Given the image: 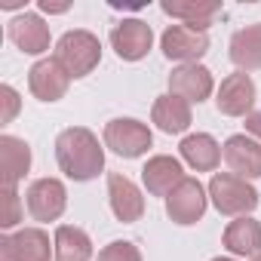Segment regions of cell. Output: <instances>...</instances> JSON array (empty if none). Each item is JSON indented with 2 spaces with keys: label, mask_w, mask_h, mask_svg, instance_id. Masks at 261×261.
<instances>
[{
  "label": "cell",
  "mask_w": 261,
  "mask_h": 261,
  "mask_svg": "<svg viewBox=\"0 0 261 261\" xmlns=\"http://www.w3.org/2000/svg\"><path fill=\"white\" fill-rule=\"evenodd\" d=\"M206 191H209V203L221 215H230V218L249 215L261 203V194L255 191V185L246 181V178H240V175H233V172H215L209 178Z\"/></svg>",
  "instance_id": "obj_3"
},
{
  "label": "cell",
  "mask_w": 261,
  "mask_h": 261,
  "mask_svg": "<svg viewBox=\"0 0 261 261\" xmlns=\"http://www.w3.org/2000/svg\"><path fill=\"white\" fill-rule=\"evenodd\" d=\"M221 246L230 252V258H255V255H261V221L252 218V215L233 218L221 233Z\"/></svg>",
  "instance_id": "obj_16"
},
{
  "label": "cell",
  "mask_w": 261,
  "mask_h": 261,
  "mask_svg": "<svg viewBox=\"0 0 261 261\" xmlns=\"http://www.w3.org/2000/svg\"><path fill=\"white\" fill-rule=\"evenodd\" d=\"M151 123L166 136H181L191 129L194 123V114H191V101L166 92V95H157L154 108H151Z\"/></svg>",
  "instance_id": "obj_18"
},
{
  "label": "cell",
  "mask_w": 261,
  "mask_h": 261,
  "mask_svg": "<svg viewBox=\"0 0 261 261\" xmlns=\"http://www.w3.org/2000/svg\"><path fill=\"white\" fill-rule=\"evenodd\" d=\"M10 40L25 53V56H43L53 43L49 37V25L37 16V13H19L10 22Z\"/></svg>",
  "instance_id": "obj_15"
},
{
  "label": "cell",
  "mask_w": 261,
  "mask_h": 261,
  "mask_svg": "<svg viewBox=\"0 0 261 261\" xmlns=\"http://www.w3.org/2000/svg\"><path fill=\"white\" fill-rule=\"evenodd\" d=\"M221 157L233 175H240L246 181L261 178V142H255L252 136H246V133L230 136L221 145Z\"/></svg>",
  "instance_id": "obj_12"
},
{
  "label": "cell",
  "mask_w": 261,
  "mask_h": 261,
  "mask_svg": "<svg viewBox=\"0 0 261 261\" xmlns=\"http://www.w3.org/2000/svg\"><path fill=\"white\" fill-rule=\"evenodd\" d=\"M68 86H71V77L65 74V68L56 62V59H40L31 65L28 71V89L37 101H59L68 95Z\"/></svg>",
  "instance_id": "obj_13"
},
{
  "label": "cell",
  "mask_w": 261,
  "mask_h": 261,
  "mask_svg": "<svg viewBox=\"0 0 261 261\" xmlns=\"http://www.w3.org/2000/svg\"><path fill=\"white\" fill-rule=\"evenodd\" d=\"M53 59L65 68V74L71 80H80V77H86V74H92L98 68V62H101V40L92 31H83V28L65 31L56 40Z\"/></svg>",
  "instance_id": "obj_2"
},
{
  "label": "cell",
  "mask_w": 261,
  "mask_h": 261,
  "mask_svg": "<svg viewBox=\"0 0 261 261\" xmlns=\"http://www.w3.org/2000/svg\"><path fill=\"white\" fill-rule=\"evenodd\" d=\"M53 246H56V255H53L56 261H89L95 255L89 233L83 227H74V224H59Z\"/></svg>",
  "instance_id": "obj_22"
},
{
  "label": "cell",
  "mask_w": 261,
  "mask_h": 261,
  "mask_svg": "<svg viewBox=\"0 0 261 261\" xmlns=\"http://www.w3.org/2000/svg\"><path fill=\"white\" fill-rule=\"evenodd\" d=\"M0 7H4V10H19L22 4H19V0H4V4H0Z\"/></svg>",
  "instance_id": "obj_30"
},
{
  "label": "cell",
  "mask_w": 261,
  "mask_h": 261,
  "mask_svg": "<svg viewBox=\"0 0 261 261\" xmlns=\"http://www.w3.org/2000/svg\"><path fill=\"white\" fill-rule=\"evenodd\" d=\"M206 209H209V191L200 185V178H191V175H185V181L166 197V215L181 227L197 224L206 215Z\"/></svg>",
  "instance_id": "obj_6"
},
{
  "label": "cell",
  "mask_w": 261,
  "mask_h": 261,
  "mask_svg": "<svg viewBox=\"0 0 261 261\" xmlns=\"http://www.w3.org/2000/svg\"><path fill=\"white\" fill-rule=\"evenodd\" d=\"M101 142L108 151H114L123 160H139L151 151L154 133H151L148 123H142L136 117H114L111 123H105Z\"/></svg>",
  "instance_id": "obj_4"
},
{
  "label": "cell",
  "mask_w": 261,
  "mask_h": 261,
  "mask_svg": "<svg viewBox=\"0 0 261 261\" xmlns=\"http://www.w3.org/2000/svg\"><path fill=\"white\" fill-rule=\"evenodd\" d=\"M185 181V166L178 157H169V154H157L151 157L145 166H142V185L151 197H169L178 185Z\"/></svg>",
  "instance_id": "obj_14"
},
{
  "label": "cell",
  "mask_w": 261,
  "mask_h": 261,
  "mask_svg": "<svg viewBox=\"0 0 261 261\" xmlns=\"http://www.w3.org/2000/svg\"><path fill=\"white\" fill-rule=\"evenodd\" d=\"M19 108H22V98H19V92L10 86V83H4L0 86V123H13L16 117H19Z\"/></svg>",
  "instance_id": "obj_26"
},
{
  "label": "cell",
  "mask_w": 261,
  "mask_h": 261,
  "mask_svg": "<svg viewBox=\"0 0 261 261\" xmlns=\"http://www.w3.org/2000/svg\"><path fill=\"white\" fill-rule=\"evenodd\" d=\"M25 203L34 221H59L68 209V188L59 178H34L25 191Z\"/></svg>",
  "instance_id": "obj_7"
},
{
  "label": "cell",
  "mask_w": 261,
  "mask_h": 261,
  "mask_svg": "<svg viewBox=\"0 0 261 261\" xmlns=\"http://www.w3.org/2000/svg\"><path fill=\"white\" fill-rule=\"evenodd\" d=\"M31 172V145L19 136H0V178L4 188H19V181Z\"/></svg>",
  "instance_id": "obj_17"
},
{
  "label": "cell",
  "mask_w": 261,
  "mask_h": 261,
  "mask_svg": "<svg viewBox=\"0 0 261 261\" xmlns=\"http://www.w3.org/2000/svg\"><path fill=\"white\" fill-rule=\"evenodd\" d=\"M108 40H111V49L117 53V59H123V62H142L151 53V46H154V31L142 19H120L111 28Z\"/></svg>",
  "instance_id": "obj_8"
},
{
  "label": "cell",
  "mask_w": 261,
  "mask_h": 261,
  "mask_svg": "<svg viewBox=\"0 0 261 261\" xmlns=\"http://www.w3.org/2000/svg\"><path fill=\"white\" fill-rule=\"evenodd\" d=\"M160 10L172 19H178V25H191L197 31H206L218 13H221V4L218 0H163Z\"/></svg>",
  "instance_id": "obj_20"
},
{
  "label": "cell",
  "mask_w": 261,
  "mask_h": 261,
  "mask_svg": "<svg viewBox=\"0 0 261 261\" xmlns=\"http://www.w3.org/2000/svg\"><path fill=\"white\" fill-rule=\"evenodd\" d=\"M98 261H142V249L133 240H114L98 252Z\"/></svg>",
  "instance_id": "obj_25"
},
{
  "label": "cell",
  "mask_w": 261,
  "mask_h": 261,
  "mask_svg": "<svg viewBox=\"0 0 261 261\" xmlns=\"http://www.w3.org/2000/svg\"><path fill=\"white\" fill-rule=\"evenodd\" d=\"M40 13H46V16H59V13H68L71 10V4H53V0H40Z\"/></svg>",
  "instance_id": "obj_29"
},
{
  "label": "cell",
  "mask_w": 261,
  "mask_h": 261,
  "mask_svg": "<svg viewBox=\"0 0 261 261\" xmlns=\"http://www.w3.org/2000/svg\"><path fill=\"white\" fill-rule=\"evenodd\" d=\"M246 136H252L255 142H261V111H252L246 117Z\"/></svg>",
  "instance_id": "obj_27"
},
{
  "label": "cell",
  "mask_w": 261,
  "mask_h": 261,
  "mask_svg": "<svg viewBox=\"0 0 261 261\" xmlns=\"http://www.w3.org/2000/svg\"><path fill=\"white\" fill-rule=\"evenodd\" d=\"M227 56H230V62L237 65V71H243V74L258 71V68H261V22L233 31Z\"/></svg>",
  "instance_id": "obj_21"
},
{
  "label": "cell",
  "mask_w": 261,
  "mask_h": 261,
  "mask_svg": "<svg viewBox=\"0 0 261 261\" xmlns=\"http://www.w3.org/2000/svg\"><path fill=\"white\" fill-rule=\"evenodd\" d=\"M181 163H188L194 172H215L221 163V145L209 133H191L178 145Z\"/></svg>",
  "instance_id": "obj_19"
},
{
  "label": "cell",
  "mask_w": 261,
  "mask_h": 261,
  "mask_svg": "<svg viewBox=\"0 0 261 261\" xmlns=\"http://www.w3.org/2000/svg\"><path fill=\"white\" fill-rule=\"evenodd\" d=\"M160 49L169 62L178 65H200V59L209 53V34L197 31L191 25H169L160 34Z\"/></svg>",
  "instance_id": "obj_5"
},
{
  "label": "cell",
  "mask_w": 261,
  "mask_h": 261,
  "mask_svg": "<svg viewBox=\"0 0 261 261\" xmlns=\"http://www.w3.org/2000/svg\"><path fill=\"white\" fill-rule=\"evenodd\" d=\"M56 163L71 181H92L105 172V142L86 126H68L56 139Z\"/></svg>",
  "instance_id": "obj_1"
},
{
  "label": "cell",
  "mask_w": 261,
  "mask_h": 261,
  "mask_svg": "<svg viewBox=\"0 0 261 261\" xmlns=\"http://www.w3.org/2000/svg\"><path fill=\"white\" fill-rule=\"evenodd\" d=\"M212 261H237V258H221V255H218V258H212Z\"/></svg>",
  "instance_id": "obj_31"
},
{
  "label": "cell",
  "mask_w": 261,
  "mask_h": 261,
  "mask_svg": "<svg viewBox=\"0 0 261 261\" xmlns=\"http://www.w3.org/2000/svg\"><path fill=\"white\" fill-rule=\"evenodd\" d=\"M252 261H261V255H255V258H252Z\"/></svg>",
  "instance_id": "obj_32"
},
{
  "label": "cell",
  "mask_w": 261,
  "mask_h": 261,
  "mask_svg": "<svg viewBox=\"0 0 261 261\" xmlns=\"http://www.w3.org/2000/svg\"><path fill=\"white\" fill-rule=\"evenodd\" d=\"M169 92L191 105H203L215 92V77L206 65H178L169 74Z\"/></svg>",
  "instance_id": "obj_11"
},
{
  "label": "cell",
  "mask_w": 261,
  "mask_h": 261,
  "mask_svg": "<svg viewBox=\"0 0 261 261\" xmlns=\"http://www.w3.org/2000/svg\"><path fill=\"white\" fill-rule=\"evenodd\" d=\"M108 203L117 221L123 224H136L145 215V194L142 188L123 175V172H108Z\"/></svg>",
  "instance_id": "obj_10"
},
{
  "label": "cell",
  "mask_w": 261,
  "mask_h": 261,
  "mask_svg": "<svg viewBox=\"0 0 261 261\" xmlns=\"http://www.w3.org/2000/svg\"><path fill=\"white\" fill-rule=\"evenodd\" d=\"M255 98H258V89H255V80L243 71L237 74H227L215 92V108L218 114L224 117H249L255 111Z\"/></svg>",
  "instance_id": "obj_9"
},
{
  "label": "cell",
  "mask_w": 261,
  "mask_h": 261,
  "mask_svg": "<svg viewBox=\"0 0 261 261\" xmlns=\"http://www.w3.org/2000/svg\"><path fill=\"white\" fill-rule=\"evenodd\" d=\"M22 197L16 188H4V215H0V227L4 233H13V227L22 224Z\"/></svg>",
  "instance_id": "obj_24"
},
{
  "label": "cell",
  "mask_w": 261,
  "mask_h": 261,
  "mask_svg": "<svg viewBox=\"0 0 261 261\" xmlns=\"http://www.w3.org/2000/svg\"><path fill=\"white\" fill-rule=\"evenodd\" d=\"M10 243L19 261H49V255H56V246L49 243V233L43 227H19L16 233H10Z\"/></svg>",
  "instance_id": "obj_23"
},
{
  "label": "cell",
  "mask_w": 261,
  "mask_h": 261,
  "mask_svg": "<svg viewBox=\"0 0 261 261\" xmlns=\"http://www.w3.org/2000/svg\"><path fill=\"white\" fill-rule=\"evenodd\" d=\"M0 261H19L13 243H10V233H0Z\"/></svg>",
  "instance_id": "obj_28"
}]
</instances>
